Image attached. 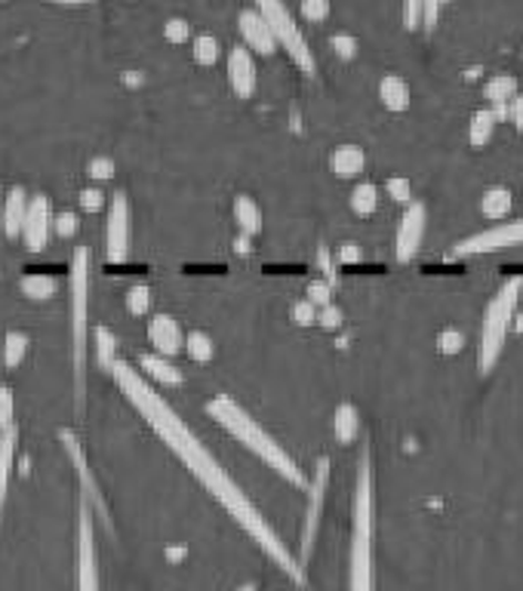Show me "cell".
I'll return each mask as SVG.
<instances>
[{"instance_id":"cell-1","label":"cell","mask_w":523,"mask_h":591,"mask_svg":"<svg viewBox=\"0 0 523 591\" xmlns=\"http://www.w3.org/2000/svg\"><path fill=\"white\" fill-rule=\"evenodd\" d=\"M111 376H114V383L121 388V395L142 412V419H145V422L161 435L166 447L188 466L194 478L207 487V493H213V499L219 502L222 509L228 511V514L247 530L249 537L259 542V549L265 551L293 582L305 585L302 561L287 549V542L277 537L275 527L262 518V511L249 502V496L244 493V490L237 487L235 478L219 466V459L209 454L207 444L197 440V435L188 428V422L182 419L180 412L166 404L164 395H157V391L148 386V379H145L133 364H126V360L121 358L111 364Z\"/></svg>"},{"instance_id":"cell-2","label":"cell","mask_w":523,"mask_h":591,"mask_svg":"<svg viewBox=\"0 0 523 591\" xmlns=\"http://www.w3.org/2000/svg\"><path fill=\"white\" fill-rule=\"evenodd\" d=\"M207 412L219 422L228 435H235L244 447H247L249 454H256L265 462L268 468H275L277 475L284 478V481L289 483H296V487H308V481H305V475H302V468L296 466V459L277 444L265 428L249 416L237 400L232 398H225V395H219V398H213L207 404Z\"/></svg>"},{"instance_id":"cell-3","label":"cell","mask_w":523,"mask_h":591,"mask_svg":"<svg viewBox=\"0 0 523 591\" xmlns=\"http://www.w3.org/2000/svg\"><path fill=\"white\" fill-rule=\"evenodd\" d=\"M348 591H372V462L363 447L355 487V523L348 554Z\"/></svg>"},{"instance_id":"cell-4","label":"cell","mask_w":523,"mask_h":591,"mask_svg":"<svg viewBox=\"0 0 523 591\" xmlns=\"http://www.w3.org/2000/svg\"><path fill=\"white\" fill-rule=\"evenodd\" d=\"M523 277H509L502 287L496 289V296L490 299L486 312H483L481 324V339H478V373H486L496 367V360L502 358V348L509 339L514 317H517V303H521Z\"/></svg>"},{"instance_id":"cell-5","label":"cell","mask_w":523,"mask_h":591,"mask_svg":"<svg viewBox=\"0 0 523 591\" xmlns=\"http://www.w3.org/2000/svg\"><path fill=\"white\" fill-rule=\"evenodd\" d=\"M86 312H90V253L86 247H78L71 259V339H74L78 407H83V391H86V333H90Z\"/></svg>"},{"instance_id":"cell-6","label":"cell","mask_w":523,"mask_h":591,"mask_svg":"<svg viewBox=\"0 0 523 591\" xmlns=\"http://www.w3.org/2000/svg\"><path fill=\"white\" fill-rule=\"evenodd\" d=\"M256 10L262 13V19L268 22L271 28V34H275V41L284 47L289 53V59L305 71V74H315L317 62L315 53H311V47L305 41V34L296 26V19L289 13V7L284 0H256Z\"/></svg>"},{"instance_id":"cell-7","label":"cell","mask_w":523,"mask_h":591,"mask_svg":"<svg viewBox=\"0 0 523 591\" xmlns=\"http://www.w3.org/2000/svg\"><path fill=\"white\" fill-rule=\"evenodd\" d=\"M78 591H102L99 585L96 561V530H93V511L86 496L78 509Z\"/></svg>"},{"instance_id":"cell-8","label":"cell","mask_w":523,"mask_h":591,"mask_svg":"<svg viewBox=\"0 0 523 591\" xmlns=\"http://www.w3.org/2000/svg\"><path fill=\"white\" fill-rule=\"evenodd\" d=\"M523 244V216L521 220L499 222L493 228H483L478 234L462 237L453 247V256H474V253H496V249H509Z\"/></svg>"},{"instance_id":"cell-9","label":"cell","mask_w":523,"mask_h":591,"mask_svg":"<svg viewBox=\"0 0 523 591\" xmlns=\"http://www.w3.org/2000/svg\"><path fill=\"white\" fill-rule=\"evenodd\" d=\"M133 244V213L124 192L111 194L109 204V225H105V247H109L111 262H124L130 256Z\"/></svg>"},{"instance_id":"cell-10","label":"cell","mask_w":523,"mask_h":591,"mask_svg":"<svg viewBox=\"0 0 523 591\" xmlns=\"http://www.w3.org/2000/svg\"><path fill=\"white\" fill-rule=\"evenodd\" d=\"M50 232H53V213H50V197L47 194H34L28 197L25 220H22V241L31 253H41L50 241Z\"/></svg>"},{"instance_id":"cell-11","label":"cell","mask_w":523,"mask_h":591,"mask_svg":"<svg viewBox=\"0 0 523 591\" xmlns=\"http://www.w3.org/2000/svg\"><path fill=\"white\" fill-rule=\"evenodd\" d=\"M425 204L422 201H410L403 216H400L398 237H394V253L400 262H410L422 247V234H425Z\"/></svg>"},{"instance_id":"cell-12","label":"cell","mask_w":523,"mask_h":591,"mask_svg":"<svg viewBox=\"0 0 523 591\" xmlns=\"http://www.w3.org/2000/svg\"><path fill=\"white\" fill-rule=\"evenodd\" d=\"M228 81L235 86L237 96L249 99L256 93V81H259L256 59H253V50H247L244 43H235V47L228 50Z\"/></svg>"},{"instance_id":"cell-13","label":"cell","mask_w":523,"mask_h":591,"mask_svg":"<svg viewBox=\"0 0 523 591\" xmlns=\"http://www.w3.org/2000/svg\"><path fill=\"white\" fill-rule=\"evenodd\" d=\"M148 339H152L154 351L164 355V358H176L182 348H185L182 324L170 315H154L152 320H148Z\"/></svg>"},{"instance_id":"cell-14","label":"cell","mask_w":523,"mask_h":591,"mask_svg":"<svg viewBox=\"0 0 523 591\" xmlns=\"http://www.w3.org/2000/svg\"><path fill=\"white\" fill-rule=\"evenodd\" d=\"M237 28H240V38H244V47L253 50V53H275V34H271V28L268 22L262 19L259 10H244V13L237 16Z\"/></svg>"},{"instance_id":"cell-15","label":"cell","mask_w":523,"mask_h":591,"mask_svg":"<svg viewBox=\"0 0 523 591\" xmlns=\"http://www.w3.org/2000/svg\"><path fill=\"white\" fill-rule=\"evenodd\" d=\"M327 478H330V459H320L317 462L315 483H311V506H308V521H305V537H302V561L311 554V546H315L317 521H320V506H324V493H327Z\"/></svg>"},{"instance_id":"cell-16","label":"cell","mask_w":523,"mask_h":591,"mask_svg":"<svg viewBox=\"0 0 523 591\" xmlns=\"http://www.w3.org/2000/svg\"><path fill=\"white\" fill-rule=\"evenodd\" d=\"M28 210V194L22 185H13L10 192H3L0 197V225H3V234L7 237H19L22 232V220H25Z\"/></svg>"},{"instance_id":"cell-17","label":"cell","mask_w":523,"mask_h":591,"mask_svg":"<svg viewBox=\"0 0 523 591\" xmlns=\"http://www.w3.org/2000/svg\"><path fill=\"white\" fill-rule=\"evenodd\" d=\"M16 440H19V431H16V422H13V426L0 428V514H3V502H7V490H10V478H13Z\"/></svg>"},{"instance_id":"cell-18","label":"cell","mask_w":523,"mask_h":591,"mask_svg":"<svg viewBox=\"0 0 523 591\" xmlns=\"http://www.w3.org/2000/svg\"><path fill=\"white\" fill-rule=\"evenodd\" d=\"M332 173L339 176V180H355L363 173V166H367V154L360 145H339L330 157Z\"/></svg>"},{"instance_id":"cell-19","label":"cell","mask_w":523,"mask_h":591,"mask_svg":"<svg viewBox=\"0 0 523 591\" xmlns=\"http://www.w3.org/2000/svg\"><path fill=\"white\" fill-rule=\"evenodd\" d=\"M379 99L388 111H407L410 109V86L400 74H386L379 83Z\"/></svg>"},{"instance_id":"cell-20","label":"cell","mask_w":523,"mask_h":591,"mask_svg":"<svg viewBox=\"0 0 523 591\" xmlns=\"http://www.w3.org/2000/svg\"><path fill=\"white\" fill-rule=\"evenodd\" d=\"M332 431H336V440L339 444H351V440L358 438L360 431V412L355 404H339L336 412H332Z\"/></svg>"},{"instance_id":"cell-21","label":"cell","mask_w":523,"mask_h":591,"mask_svg":"<svg viewBox=\"0 0 523 591\" xmlns=\"http://www.w3.org/2000/svg\"><path fill=\"white\" fill-rule=\"evenodd\" d=\"M142 370L152 376L154 383L161 386H180L182 383V370H176V364L164 355H145L142 358Z\"/></svg>"},{"instance_id":"cell-22","label":"cell","mask_w":523,"mask_h":591,"mask_svg":"<svg viewBox=\"0 0 523 591\" xmlns=\"http://www.w3.org/2000/svg\"><path fill=\"white\" fill-rule=\"evenodd\" d=\"M235 220L237 225H240V232L247 234V237L262 232V210L249 194H237L235 197Z\"/></svg>"},{"instance_id":"cell-23","label":"cell","mask_w":523,"mask_h":591,"mask_svg":"<svg viewBox=\"0 0 523 591\" xmlns=\"http://www.w3.org/2000/svg\"><path fill=\"white\" fill-rule=\"evenodd\" d=\"M499 118L493 109H478L471 114V126H469V142L474 149H483L490 139H493V130H496Z\"/></svg>"},{"instance_id":"cell-24","label":"cell","mask_w":523,"mask_h":591,"mask_svg":"<svg viewBox=\"0 0 523 591\" xmlns=\"http://www.w3.org/2000/svg\"><path fill=\"white\" fill-rule=\"evenodd\" d=\"M517 93V78L514 74H493L490 81L483 83V96L486 102L499 109V105H509V99Z\"/></svg>"},{"instance_id":"cell-25","label":"cell","mask_w":523,"mask_h":591,"mask_svg":"<svg viewBox=\"0 0 523 591\" xmlns=\"http://www.w3.org/2000/svg\"><path fill=\"white\" fill-rule=\"evenodd\" d=\"M481 213L486 220H505L511 213V192L505 185H493L486 188L481 197Z\"/></svg>"},{"instance_id":"cell-26","label":"cell","mask_w":523,"mask_h":591,"mask_svg":"<svg viewBox=\"0 0 523 591\" xmlns=\"http://www.w3.org/2000/svg\"><path fill=\"white\" fill-rule=\"evenodd\" d=\"M28 345L31 343H28L25 333L10 330L7 336H3V367H7V370H16V367L25 360Z\"/></svg>"},{"instance_id":"cell-27","label":"cell","mask_w":523,"mask_h":591,"mask_svg":"<svg viewBox=\"0 0 523 591\" xmlns=\"http://www.w3.org/2000/svg\"><path fill=\"white\" fill-rule=\"evenodd\" d=\"M376 206H379V188H376L372 182L355 185V192H351V210H355L358 216H370V213H376Z\"/></svg>"},{"instance_id":"cell-28","label":"cell","mask_w":523,"mask_h":591,"mask_svg":"<svg viewBox=\"0 0 523 591\" xmlns=\"http://www.w3.org/2000/svg\"><path fill=\"white\" fill-rule=\"evenodd\" d=\"M55 287H59V284H55V277H50V275L22 277V293L31 296V299H50V296L55 293Z\"/></svg>"},{"instance_id":"cell-29","label":"cell","mask_w":523,"mask_h":591,"mask_svg":"<svg viewBox=\"0 0 523 591\" xmlns=\"http://www.w3.org/2000/svg\"><path fill=\"white\" fill-rule=\"evenodd\" d=\"M126 308L133 315H148L152 312V287L148 284H136L126 289Z\"/></svg>"},{"instance_id":"cell-30","label":"cell","mask_w":523,"mask_h":591,"mask_svg":"<svg viewBox=\"0 0 523 591\" xmlns=\"http://www.w3.org/2000/svg\"><path fill=\"white\" fill-rule=\"evenodd\" d=\"M185 348H188V355H192L194 360H209L213 358V351H216V348H213V339L201 330L185 336Z\"/></svg>"},{"instance_id":"cell-31","label":"cell","mask_w":523,"mask_h":591,"mask_svg":"<svg viewBox=\"0 0 523 591\" xmlns=\"http://www.w3.org/2000/svg\"><path fill=\"white\" fill-rule=\"evenodd\" d=\"M96 351L99 360H102V367L111 370V364L117 360V343H114V336H111L109 327H99L96 330Z\"/></svg>"},{"instance_id":"cell-32","label":"cell","mask_w":523,"mask_h":591,"mask_svg":"<svg viewBox=\"0 0 523 591\" xmlns=\"http://www.w3.org/2000/svg\"><path fill=\"white\" fill-rule=\"evenodd\" d=\"M194 59H197L201 65H213V62L219 59V41H216L213 34L194 38Z\"/></svg>"},{"instance_id":"cell-33","label":"cell","mask_w":523,"mask_h":591,"mask_svg":"<svg viewBox=\"0 0 523 591\" xmlns=\"http://www.w3.org/2000/svg\"><path fill=\"white\" fill-rule=\"evenodd\" d=\"M16 422V398L7 386H0V428L13 426Z\"/></svg>"},{"instance_id":"cell-34","label":"cell","mask_w":523,"mask_h":591,"mask_svg":"<svg viewBox=\"0 0 523 591\" xmlns=\"http://www.w3.org/2000/svg\"><path fill=\"white\" fill-rule=\"evenodd\" d=\"M302 16L308 22H324L330 16V0H302Z\"/></svg>"},{"instance_id":"cell-35","label":"cell","mask_w":523,"mask_h":591,"mask_svg":"<svg viewBox=\"0 0 523 591\" xmlns=\"http://www.w3.org/2000/svg\"><path fill=\"white\" fill-rule=\"evenodd\" d=\"M388 194L400 201V204H410L413 201V188H410V180H403V176H391L388 180Z\"/></svg>"},{"instance_id":"cell-36","label":"cell","mask_w":523,"mask_h":591,"mask_svg":"<svg viewBox=\"0 0 523 591\" xmlns=\"http://www.w3.org/2000/svg\"><path fill=\"white\" fill-rule=\"evenodd\" d=\"M438 345H441L443 355H455V351H462V345H465V336L459 330H443L438 336Z\"/></svg>"},{"instance_id":"cell-37","label":"cell","mask_w":523,"mask_h":591,"mask_svg":"<svg viewBox=\"0 0 523 591\" xmlns=\"http://www.w3.org/2000/svg\"><path fill=\"white\" fill-rule=\"evenodd\" d=\"M403 26L410 31L422 26V0H403Z\"/></svg>"},{"instance_id":"cell-38","label":"cell","mask_w":523,"mask_h":591,"mask_svg":"<svg viewBox=\"0 0 523 591\" xmlns=\"http://www.w3.org/2000/svg\"><path fill=\"white\" fill-rule=\"evenodd\" d=\"M293 317H296V324L308 327V324L317 320V305L311 299H302V303H296V308H293Z\"/></svg>"},{"instance_id":"cell-39","label":"cell","mask_w":523,"mask_h":591,"mask_svg":"<svg viewBox=\"0 0 523 591\" xmlns=\"http://www.w3.org/2000/svg\"><path fill=\"white\" fill-rule=\"evenodd\" d=\"M90 176H93V180H111V176H114V161H111L109 154L90 161Z\"/></svg>"},{"instance_id":"cell-40","label":"cell","mask_w":523,"mask_h":591,"mask_svg":"<svg viewBox=\"0 0 523 591\" xmlns=\"http://www.w3.org/2000/svg\"><path fill=\"white\" fill-rule=\"evenodd\" d=\"M441 3L443 0H422V26H425L428 31H434L438 19H441Z\"/></svg>"},{"instance_id":"cell-41","label":"cell","mask_w":523,"mask_h":591,"mask_svg":"<svg viewBox=\"0 0 523 591\" xmlns=\"http://www.w3.org/2000/svg\"><path fill=\"white\" fill-rule=\"evenodd\" d=\"M332 50L342 55V59H351V55L358 53V41L355 38H348V34H332Z\"/></svg>"},{"instance_id":"cell-42","label":"cell","mask_w":523,"mask_h":591,"mask_svg":"<svg viewBox=\"0 0 523 591\" xmlns=\"http://www.w3.org/2000/svg\"><path fill=\"white\" fill-rule=\"evenodd\" d=\"M53 228L62 237H71V234L78 232V216L74 213H59V216H53Z\"/></svg>"},{"instance_id":"cell-43","label":"cell","mask_w":523,"mask_h":591,"mask_svg":"<svg viewBox=\"0 0 523 591\" xmlns=\"http://www.w3.org/2000/svg\"><path fill=\"white\" fill-rule=\"evenodd\" d=\"M317 320H320L324 327H330V330H336V327L342 324V312H339V308H336L332 303H327L324 308H320V312H317Z\"/></svg>"},{"instance_id":"cell-44","label":"cell","mask_w":523,"mask_h":591,"mask_svg":"<svg viewBox=\"0 0 523 591\" xmlns=\"http://www.w3.org/2000/svg\"><path fill=\"white\" fill-rule=\"evenodd\" d=\"M308 299H311L315 305L330 303V284H324V281H315V284L308 287Z\"/></svg>"},{"instance_id":"cell-45","label":"cell","mask_w":523,"mask_h":591,"mask_svg":"<svg viewBox=\"0 0 523 591\" xmlns=\"http://www.w3.org/2000/svg\"><path fill=\"white\" fill-rule=\"evenodd\" d=\"M509 118L523 133V93H514V96L509 99Z\"/></svg>"},{"instance_id":"cell-46","label":"cell","mask_w":523,"mask_h":591,"mask_svg":"<svg viewBox=\"0 0 523 591\" xmlns=\"http://www.w3.org/2000/svg\"><path fill=\"white\" fill-rule=\"evenodd\" d=\"M166 38H170V41L182 43L185 38H188V26H185L182 19H170V22H166Z\"/></svg>"},{"instance_id":"cell-47","label":"cell","mask_w":523,"mask_h":591,"mask_svg":"<svg viewBox=\"0 0 523 591\" xmlns=\"http://www.w3.org/2000/svg\"><path fill=\"white\" fill-rule=\"evenodd\" d=\"M81 206L83 210H90V213H96L99 206H102V192H99V188H86V192H81Z\"/></svg>"},{"instance_id":"cell-48","label":"cell","mask_w":523,"mask_h":591,"mask_svg":"<svg viewBox=\"0 0 523 591\" xmlns=\"http://www.w3.org/2000/svg\"><path fill=\"white\" fill-rule=\"evenodd\" d=\"M339 256H342V262H358L360 259L358 244H345L342 253H339Z\"/></svg>"},{"instance_id":"cell-49","label":"cell","mask_w":523,"mask_h":591,"mask_svg":"<svg viewBox=\"0 0 523 591\" xmlns=\"http://www.w3.org/2000/svg\"><path fill=\"white\" fill-rule=\"evenodd\" d=\"M59 3H90V0H59Z\"/></svg>"},{"instance_id":"cell-50","label":"cell","mask_w":523,"mask_h":591,"mask_svg":"<svg viewBox=\"0 0 523 591\" xmlns=\"http://www.w3.org/2000/svg\"><path fill=\"white\" fill-rule=\"evenodd\" d=\"M237 591H256V585H240V589Z\"/></svg>"},{"instance_id":"cell-51","label":"cell","mask_w":523,"mask_h":591,"mask_svg":"<svg viewBox=\"0 0 523 591\" xmlns=\"http://www.w3.org/2000/svg\"><path fill=\"white\" fill-rule=\"evenodd\" d=\"M0 197H3V188H0Z\"/></svg>"}]
</instances>
